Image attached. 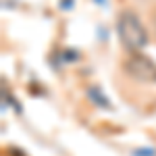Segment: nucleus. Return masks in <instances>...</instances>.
Masks as SVG:
<instances>
[{
    "mask_svg": "<svg viewBox=\"0 0 156 156\" xmlns=\"http://www.w3.org/2000/svg\"><path fill=\"white\" fill-rule=\"evenodd\" d=\"M125 73L142 83H156V62L148 58L144 52H129L127 60L123 62Z\"/></svg>",
    "mask_w": 156,
    "mask_h": 156,
    "instance_id": "obj_2",
    "label": "nucleus"
},
{
    "mask_svg": "<svg viewBox=\"0 0 156 156\" xmlns=\"http://www.w3.org/2000/svg\"><path fill=\"white\" fill-rule=\"evenodd\" d=\"M90 98H94L96 102H100V104H102V108H108V106H110V102H106V100L102 98V94L98 92V87H90Z\"/></svg>",
    "mask_w": 156,
    "mask_h": 156,
    "instance_id": "obj_3",
    "label": "nucleus"
},
{
    "mask_svg": "<svg viewBox=\"0 0 156 156\" xmlns=\"http://www.w3.org/2000/svg\"><path fill=\"white\" fill-rule=\"evenodd\" d=\"M117 34L121 44L129 52H142L148 44V31H146L142 19L133 11H123L117 19Z\"/></svg>",
    "mask_w": 156,
    "mask_h": 156,
    "instance_id": "obj_1",
    "label": "nucleus"
}]
</instances>
